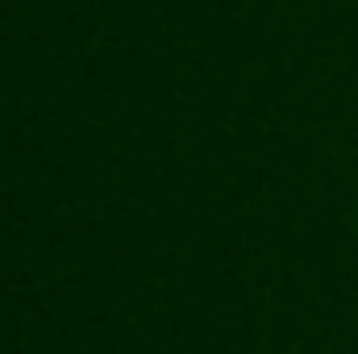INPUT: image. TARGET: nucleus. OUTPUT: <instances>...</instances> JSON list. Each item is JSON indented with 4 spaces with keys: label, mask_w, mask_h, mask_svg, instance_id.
<instances>
[]
</instances>
